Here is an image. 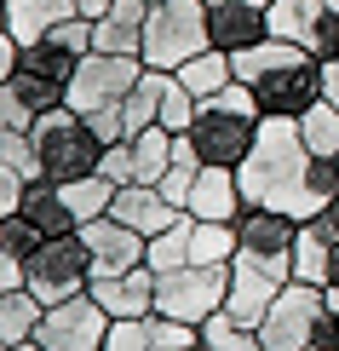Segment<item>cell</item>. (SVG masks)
<instances>
[{
	"label": "cell",
	"mask_w": 339,
	"mask_h": 351,
	"mask_svg": "<svg viewBox=\"0 0 339 351\" xmlns=\"http://www.w3.org/2000/svg\"><path fill=\"white\" fill-rule=\"evenodd\" d=\"M12 351H47V346H40V340H23V346H12Z\"/></svg>",
	"instance_id": "obj_44"
},
{
	"label": "cell",
	"mask_w": 339,
	"mask_h": 351,
	"mask_svg": "<svg viewBox=\"0 0 339 351\" xmlns=\"http://www.w3.org/2000/svg\"><path fill=\"white\" fill-rule=\"evenodd\" d=\"M208 47H213L208 0H155L150 6V29H144V52H138L150 69H179Z\"/></svg>",
	"instance_id": "obj_5"
},
{
	"label": "cell",
	"mask_w": 339,
	"mask_h": 351,
	"mask_svg": "<svg viewBox=\"0 0 339 351\" xmlns=\"http://www.w3.org/2000/svg\"><path fill=\"white\" fill-rule=\"evenodd\" d=\"M29 294L40 305H64L92 294V254H86V237L69 230V237H47L29 259Z\"/></svg>",
	"instance_id": "obj_7"
},
{
	"label": "cell",
	"mask_w": 339,
	"mask_h": 351,
	"mask_svg": "<svg viewBox=\"0 0 339 351\" xmlns=\"http://www.w3.org/2000/svg\"><path fill=\"white\" fill-rule=\"evenodd\" d=\"M299 138L311 144V156L334 162V156H339V104H328V98L311 104V110L299 115Z\"/></svg>",
	"instance_id": "obj_28"
},
{
	"label": "cell",
	"mask_w": 339,
	"mask_h": 351,
	"mask_svg": "<svg viewBox=\"0 0 339 351\" xmlns=\"http://www.w3.org/2000/svg\"><path fill=\"white\" fill-rule=\"evenodd\" d=\"M322 219H328V242H334V247H328V288H339V202H334Z\"/></svg>",
	"instance_id": "obj_41"
},
{
	"label": "cell",
	"mask_w": 339,
	"mask_h": 351,
	"mask_svg": "<svg viewBox=\"0 0 339 351\" xmlns=\"http://www.w3.org/2000/svg\"><path fill=\"white\" fill-rule=\"evenodd\" d=\"M288 282H293V259L236 254V259H230V294H225V311H230L242 328H259L264 311L276 305V294H282Z\"/></svg>",
	"instance_id": "obj_9"
},
{
	"label": "cell",
	"mask_w": 339,
	"mask_h": 351,
	"mask_svg": "<svg viewBox=\"0 0 339 351\" xmlns=\"http://www.w3.org/2000/svg\"><path fill=\"white\" fill-rule=\"evenodd\" d=\"M184 213H190V219L236 225V219L247 213L242 184H236V167H201V173H196V190H190V202H184Z\"/></svg>",
	"instance_id": "obj_16"
},
{
	"label": "cell",
	"mask_w": 339,
	"mask_h": 351,
	"mask_svg": "<svg viewBox=\"0 0 339 351\" xmlns=\"http://www.w3.org/2000/svg\"><path fill=\"white\" fill-rule=\"evenodd\" d=\"M23 190H29V179H23V173H12L6 162H0V219H12V213L23 208Z\"/></svg>",
	"instance_id": "obj_39"
},
{
	"label": "cell",
	"mask_w": 339,
	"mask_h": 351,
	"mask_svg": "<svg viewBox=\"0 0 339 351\" xmlns=\"http://www.w3.org/2000/svg\"><path fill=\"white\" fill-rule=\"evenodd\" d=\"M328 167H334V179H339V156H334V162H328Z\"/></svg>",
	"instance_id": "obj_45"
},
{
	"label": "cell",
	"mask_w": 339,
	"mask_h": 351,
	"mask_svg": "<svg viewBox=\"0 0 339 351\" xmlns=\"http://www.w3.org/2000/svg\"><path fill=\"white\" fill-rule=\"evenodd\" d=\"M18 213L40 230V237H69V230H81V219H75V208H69V196H64L58 179H35L23 190V208Z\"/></svg>",
	"instance_id": "obj_20"
},
{
	"label": "cell",
	"mask_w": 339,
	"mask_h": 351,
	"mask_svg": "<svg viewBox=\"0 0 339 351\" xmlns=\"http://www.w3.org/2000/svg\"><path fill=\"white\" fill-rule=\"evenodd\" d=\"M6 18H12V35L29 47V40H40L47 29L81 18V0H6Z\"/></svg>",
	"instance_id": "obj_22"
},
{
	"label": "cell",
	"mask_w": 339,
	"mask_h": 351,
	"mask_svg": "<svg viewBox=\"0 0 339 351\" xmlns=\"http://www.w3.org/2000/svg\"><path fill=\"white\" fill-rule=\"evenodd\" d=\"M29 127H35V110H29V98H23L12 81H0V133H29Z\"/></svg>",
	"instance_id": "obj_34"
},
{
	"label": "cell",
	"mask_w": 339,
	"mask_h": 351,
	"mask_svg": "<svg viewBox=\"0 0 339 351\" xmlns=\"http://www.w3.org/2000/svg\"><path fill=\"white\" fill-rule=\"evenodd\" d=\"M40 317H47V305L29 294V288H6V294H0V340H6V346L35 340Z\"/></svg>",
	"instance_id": "obj_26"
},
{
	"label": "cell",
	"mask_w": 339,
	"mask_h": 351,
	"mask_svg": "<svg viewBox=\"0 0 339 351\" xmlns=\"http://www.w3.org/2000/svg\"><path fill=\"white\" fill-rule=\"evenodd\" d=\"M161 127H167V133H190V127H196V93H190L179 75L161 93Z\"/></svg>",
	"instance_id": "obj_32"
},
{
	"label": "cell",
	"mask_w": 339,
	"mask_h": 351,
	"mask_svg": "<svg viewBox=\"0 0 339 351\" xmlns=\"http://www.w3.org/2000/svg\"><path fill=\"white\" fill-rule=\"evenodd\" d=\"M167 81H173V69H150L144 64V75L138 86L121 98V110H127V127H132V138L144 133V127H161V93H167Z\"/></svg>",
	"instance_id": "obj_25"
},
{
	"label": "cell",
	"mask_w": 339,
	"mask_h": 351,
	"mask_svg": "<svg viewBox=\"0 0 339 351\" xmlns=\"http://www.w3.org/2000/svg\"><path fill=\"white\" fill-rule=\"evenodd\" d=\"M322 12H328V0H271V35L316 52V40H322ZM316 58H322V52H316Z\"/></svg>",
	"instance_id": "obj_21"
},
{
	"label": "cell",
	"mask_w": 339,
	"mask_h": 351,
	"mask_svg": "<svg viewBox=\"0 0 339 351\" xmlns=\"http://www.w3.org/2000/svg\"><path fill=\"white\" fill-rule=\"evenodd\" d=\"M86 127L98 133V144H104V150H110V144H127V138H132V127H127V110H121V104L92 110V115H86Z\"/></svg>",
	"instance_id": "obj_35"
},
{
	"label": "cell",
	"mask_w": 339,
	"mask_h": 351,
	"mask_svg": "<svg viewBox=\"0 0 339 351\" xmlns=\"http://www.w3.org/2000/svg\"><path fill=\"white\" fill-rule=\"evenodd\" d=\"M236 237H242V254H259V259H293L299 219L271 213V208H247L242 219H236Z\"/></svg>",
	"instance_id": "obj_17"
},
{
	"label": "cell",
	"mask_w": 339,
	"mask_h": 351,
	"mask_svg": "<svg viewBox=\"0 0 339 351\" xmlns=\"http://www.w3.org/2000/svg\"><path fill=\"white\" fill-rule=\"evenodd\" d=\"M236 184H242V202L247 208H271V213H288V219H316L339 202V179L334 167L311 156V144L299 138V121L288 115H264L253 150L242 156L236 167Z\"/></svg>",
	"instance_id": "obj_1"
},
{
	"label": "cell",
	"mask_w": 339,
	"mask_h": 351,
	"mask_svg": "<svg viewBox=\"0 0 339 351\" xmlns=\"http://www.w3.org/2000/svg\"><path fill=\"white\" fill-rule=\"evenodd\" d=\"M144 58H121V52H86L75 64V81H69V110L92 115L104 104H121V98L138 86Z\"/></svg>",
	"instance_id": "obj_12"
},
{
	"label": "cell",
	"mask_w": 339,
	"mask_h": 351,
	"mask_svg": "<svg viewBox=\"0 0 339 351\" xmlns=\"http://www.w3.org/2000/svg\"><path fill=\"white\" fill-rule=\"evenodd\" d=\"M230 58H236V81L253 86V98H259L264 115L299 121L311 104H322V58L311 47H293V40L264 35L259 47H242Z\"/></svg>",
	"instance_id": "obj_2"
},
{
	"label": "cell",
	"mask_w": 339,
	"mask_h": 351,
	"mask_svg": "<svg viewBox=\"0 0 339 351\" xmlns=\"http://www.w3.org/2000/svg\"><path fill=\"white\" fill-rule=\"evenodd\" d=\"M230 294V265H179V271H155V311L173 323L201 328L208 317L225 311Z\"/></svg>",
	"instance_id": "obj_6"
},
{
	"label": "cell",
	"mask_w": 339,
	"mask_h": 351,
	"mask_svg": "<svg viewBox=\"0 0 339 351\" xmlns=\"http://www.w3.org/2000/svg\"><path fill=\"white\" fill-rule=\"evenodd\" d=\"M121 225H132L138 237H161L167 225H179L184 208H173L167 196H161V184H127V190H115V208H110Z\"/></svg>",
	"instance_id": "obj_19"
},
{
	"label": "cell",
	"mask_w": 339,
	"mask_h": 351,
	"mask_svg": "<svg viewBox=\"0 0 339 351\" xmlns=\"http://www.w3.org/2000/svg\"><path fill=\"white\" fill-rule=\"evenodd\" d=\"M144 29H150V0H115L104 18L92 23V52L138 58L144 52Z\"/></svg>",
	"instance_id": "obj_18"
},
{
	"label": "cell",
	"mask_w": 339,
	"mask_h": 351,
	"mask_svg": "<svg viewBox=\"0 0 339 351\" xmlns=\"http://www.w3.org/2000/svg\"><path fill=\"white\" fill-rule=\"evenodd\" d=\"M196 346H201V328L150 311V317H132V323H115L104 351H196Z\"/></svg>",
	"instance_id": "obj_14"
},
{
	"label": "cell",
	"mask_w": 339,
	"mask_h": 351,
	"mask_svg": "<svg viewBox=\"0 0 339 351\" xmlns=\"http://www.w3.org/2000/svg\"><path fill=\"white\" fill-rule=\"evenodd\" d=\"M322 58H339V0H328V12H322V40H316Z\"/></svg>",
	"instance_id": "obj_40"
},
{
	"label": "cell",
	"mask_w": 339,
	"mask_h": 351,
	"mask_svg": "<svg viewBox=\"0 0 339 351\" xmlns=\"http://www.w3.org/2000/svg\"><path fill=\"white\" fill-rule=\"evenodd\" d=\"M311 351H322V346H311Z\"/></svg>",
	"instance_id": "obj_47"
},
{
	"label": "cell",
	"mask_w": 339,
	"mask_h": 351,
	"mask_svg": "<svg viewBox=\"0 0 339 351\" xmlns=\"http://www.w3.org/2000/svg\"><path fill=\"white\" fill-rule=\"evenodd\" d=\"M92 300L104 305L115 323L150 317V311H155V271H150V265H132V271H121V276H92Z\"/></svg>",
	"instance_id": "obj_15"
},
{
	"label": "cell",
	"mask_w": 339,
	"mask_h": 351,
	"mask_svg": "<svg viewBox=\"0 0 339 351\" xmlns=\"http://www.w3.org/2000/svg\"><path fill=\"white\" fill-rule=\"evenodd\" d=\"M64 196H69V208H75L81 225H92V219H104L115 208V184L104 179V173H86V179H69L64 184Z\"/></svg>",
	"instance_id": "obj_29"
},
{
	"label": "cell",
	"mask_w": 339,
	"mask_h": 351,
	"mask_svg": "<svg viewBox=\"0 0 339 351\" xmlns=\"http://www.w3.org/2000/svg\"><path fill=\"white\" fill-rule=\"evenodd\" d=\"M0 162H6L12 173H23L29 184L40 179V156H35V138L29 133H0Z\"/></svg>",
	"instance_id": "obj_33"
},
{
	"label": "cell",
	"mask_w": 339,
	"mask_h": 351,
	"mask_svg": "<svg viewBox=\"0 0 339 351\" xmlns=\"http://www.w3.org/2000/svg\"><path fill=\"white\" fill-rule=\"evenodd\" d=\"M98 173L115 184V190H127V184H138V162H132V138L127 144H110L104 150V162H98Z\"/></svg>",
	"instance_id": "obj_36"
},
{
	"label": "cell",
	"mask_w": 339,
	"mask_h": 351,
	"mask_svg": "<svg viewBox=\"0 0 339 351\" xmlns=\"http://www.w3.org/2000/svg\"><path fill=\"white\" fill-rule=\"evenodd\" d=\"M81 237H86V254H92V276H121L132 265H144V254H150V237H138V230L121 225L115 213L81 225Z\"/></svg>",
	"instance_id": "obj_13"
},
{
	"label": "cell",
	"mask_w": 339,
	"mask_h": 351,
	"mask_svg": "<svg viewBox=\"0 0 339 351\" xmlns=\"http://www.w3.org/2000/svg\"><path fill=\"white\" fill-rule=\"evenodd\" d=\"M316 311H322V288L293 276L282 294H276V305L264 311V323H259L264 351H311L316 346Z\"/></svg>",
	"instance_id": "obj_10"
},
{
	"label": "cell",
	"mask_w": 339,
	"mask_h": 351,
	"mask_svg": "<svg viewBox=\"0 0 339 351\" xmlns=\"http://www.w3.org/2000/svg\"><path fill=\"white\" fill-rule=\"evenodd\" d=\"M47 242L40 237L35 225H29L23 213H12V219H0V259H18V265H29V259H35V247Z\"/></svg>",
	"instance_id": "obj_31"
},
{
	"label": "cell",
	"mask_w": 339,
	"mask_h": 351,
	"mask_svg": "<svg viewBox=\"0 0 339 351\" xmlns=\"http://www.w3.org/2000/svg\"><path fill=\"white\" fill-rule=\"evenodd\" d=\"M173 138L167 127H144L138 138H132V162H138V184H161V173L173 167Z\"/></svg>",
	"instance_id": "obj_27"
},
{
	"label": "cell",
	"mask_w": 339,
	"mask_h": 351,
	"mask_svg": "<svg viewBox=\"0 0 339 351\" xmlns=\"http://www.w3.org/2000/svg\"><path fill=\"white\" fill-rule=\"evenodd\" d=\"M110 328H115V317H110L92 294H81V300L47 305L35 340L47 346V351H104V346H110Z\"/></svg>",
	"instance_id": "obj_11"
},
{
	"label": "cell",
	"mask_w": 339,
	"mask_h": 351,
	"mask_svg": "<svg viewBox=\"0 0 339 351\" xmlns=\"http://www.w3.org/2000/svg\"><path fill=\"white\" fill-rule=\"evenodd\" d=\"M110 6H115V0H81V18H92V23H98Z\"/></svg>",
	"instance_id": "obj_43"
},
{
	"label": "cell",
	"mask_w": 339,
	"mask_h": 351,
	"mask_svg": "<svg viewBox=\"0 0 339 351\" xmlns=\"http://www.w3.org/2000/svg\"><path fill=\"white\" fill-rule=\"evenodd\" d=\"M29 138H35V156H40V179H58V184L86 179V173H98V162H104V144H98V133L86 127V115L69 110V104L35 115Z\"/></svg>",
	"instance_id": "obj_4"
},
{
	"label": "cell",
	"mask_w": 339,
	"mask_h": 351,
	"mask_svg": "<svg viewBox=\"0 0 339 351\" xmlns=\"http://www.w3.org/2000/svg\"><path fill=\"white\" fill-rule=\"evenodd\" d=\"M0 351H12V346H6V340H0Z\"/></svg>",
	"instance_id": "obj_46"
},
{
	"label": "cell",
	"mask_w": 339,
	"mask_h": 351,
	"mask_svg": "<svg viewBox=\"0 0 339 351\" xmlns=\"http://www.w3.org/2000/svg\"><path fill=\"white\" fill-rule=\"evenodd\" d=\"M173 75H179L190 93H196V104H201V98H218V93H225V86L236 81V58H230L225 47H208V52L190 58V64H179Z\"/></svg>",
	"instance_id": "obj_23"
},
{
	"label": "cell",
	"mask_w": 339,
	"mask_h": 351,
	"mask_svg": "<svg viewBox=\"0 0 339 351\" xmlns=\"http://www.w3.org/2000/svg\"><path fill=\"white\" fill-rule=\"evenodd\" d=\"M196 173H201V167H190V162H173L167 173H161V196H167L173 208H184V202H190V190H196Z\"/></svg>",
	"instance_id": "obj_38"
},
{
	"label": "cell",
	"mask_w": 339,
	"mask_h": 351,
	"mask_svg": "<svg viewBox=\"0 0 339 351\" xmlns=\"http://www.w3.org/2000/svg\"><path fill=\"white\" fill-rule=\"evenodd\" d=\"M259 127H264V110H259L253 86L230 81L218 98H201V104H196L190 138H196V150H201L208 167H242V156L253 150Z\"/></svg>",
	"instance_id": "obj_3"
},
{
	"label": "cell",
	"mask_w": 339,
	"mask_h": 351,
	"mask_svg": "<svg viewBox=\"0 0 339 351\" xmlns=\"http://www.w3.org/2000/svg\"><path fill=\"white\" fill-rule=\"evenodd\" d=\"M75 64H81V52H69L64 40H52V35H40V40H29V47H23L12 86L29 98V110H35V115H47V110H58V104H69Z\"/></svg>",
	"instance_id": "obj_8"
},
{
	"label": "cell",
	"mask_w": 339,
	"mask_h": 351,
	"mask_svg": "<svg viewBox=\"0 0 339 351\" xmlns=\"http://www.w3.org/2000/svg\"><path fill=\"white\" fill-rule=\"evenodd\" d=\"M322 98L339 104V58H322Z\"/></svg>",
	"instance_id": "obj_42"
},
{
	"label": "cell",
	"mask_w": 339,
	"mask_h": 351,
	"mask_svg": "<svg viewBox=\"0 0 339 351\" xmlns=\"http://www.w3.org/2000/svg\"><path fill=\"white\" fill-rule=\"evenodd\" d=\"M316 346L339 351V288H322V311H316Z\"/></svg>",
	"instance_id": "obj_37"
},
{
	"label": "cell",
	"mask_w": 339,
	"mask_h": 351,
	"mask_svg": "<svg viewBox=\"0 0 339 351\" xmlns=\"http://www.w3.org/2000/svg\"><path fill=\"white\" fill-rule=\"evenodd\" d=\"M150 6H155V0H150Z\"/></svg>",
	"instance_id": "obj_48"
},
{
	"label": "cell",
	"mask_w": 339,
	"mask_h": 351,
	"mask_svg": "<svg viewBox=\"0 0 339 351\" xmlns=\"http://www.w3.org/2000/svg\"><path fill=\"white\" fill-rule=\"evenodd\" d=\"M196 351H264V340H259V328H242L230 311H218V317L201 323V346Z\"/></svg>",
	"instance_id": "obj_30"
},
{
	"label": "cell",
	"mask_w": 339,
	"mask_h": 351,
	"mask_svg": "<svg viewBox=\"0 0 339 351\" xmlns=\"http://www.w3.org/2000/svg\"><path fill=\"white\" fill-rule=\"evenodd\" d=\"M328 219H305L299 225V242H293V276L299 282H316V288H328Z\"/></svg>",
	"instance_id": "obj_24"
}]
</instances>
